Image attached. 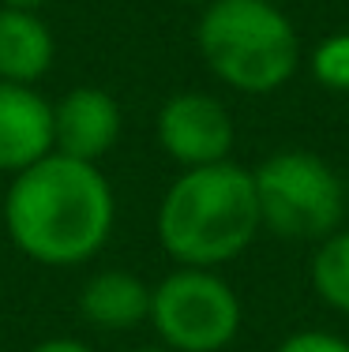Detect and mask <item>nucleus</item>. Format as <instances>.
<instances>
[{"mask_svg":"<svg viewBox=\"0 0 349 352\" xmlns=\"http://www.w3.org/2000/svg\"><path fill=\"white\" fill-rule=\"evenodd\" d=\"M116 199L102 169L45 154L12 176L4 191V229L38 266H83L109 244Z\"/></svg>","mask_w":349,"mask_h":352,"instance_id":"f257e3e1","label":"nucleus"},{"mask_svg":"<svg viewBox=\"0 0 349 352\" xmlns=\"http://www.w3.org/2000/svg\"><path fill=\"white\" fill-rule=\"evenodd\" d=\"M260 225L252 173L233 162L184 169L158 206V240L165 255L195 270L237 258Z\"/></svg>","mask_w":349,"mask_h":352,"instance_id":"f03ea898","label":"nucleus"},{"mask_svg":"<svg viewBox=\"0 0 349 352\" xmlns=\"http://www.w3.org/2000/svg\"><path fill=\"white\" fill-rule=\"evenodd\" d=\"M203 64L240 94H274L293 79L301 41L271 0H211L195 30Z\"/></svg>","mask_w":349,"mask_h":352,"instance_id":"7ed1b4c3","label":"nucleus"},{"mask_svg":"<svg viewBox=\"0 0 349 352\" xmlns=\"http://www.w3.org/2000/svg\"><path fill=\"white\" fill-rule=\"evenodd\" d=\"M260 221L282 240H327L346 214V188L323 157L282 150L252 173Z\"/></svg>","mask_w":349,"mask_h":352,"instance_id":"20e7f679","label":"nucleus"},{"mask_svg":"<svg viewBox=\"0 0 349 352\" xmlns=\"http://www.w3.org/2000/svg\"><path fill=\"white\" fill-rule=\"evenodd\" d=\"M147 322L173 352H222L240 330V300L214 270L180 266L151 289Z\"/></svg>","mask_w":349,"mask_h":352,"instance_id":"39448f33","label":"nucleus"},{"mask_svg":"<svg viewBox=\"0 0 349 352\" xmlns=\"http://www.w3.org/2000/svg\"><path fill=\"white\" fill-rule=\"evenodd\" d=\"M154 135H158V146L177 165L199 169V165L229 162L233 120L218 98L199 94V90H184V94H173L169 102L158 109Z\"/></svg>","mask_w":349,"mask_h":352,"instance_id":"423d86ee","label":"nucleus"},{"mask_svg":"<svg viewBox=\"0 0 349 352\" xmlns=\"http://www.w3.org/2000/svg\"><path fill=\"white\" fill-rule=\"evenodd\" d=\"M124 128L120 102L102 87H72L53 102V150L98 165L116 146Z\"/></svg>","mask_w":349,"mask_h":352,"instance_id":"0eeeda50","label":"nucleus"},{"mask_svg":"<svg viewBox=\"0 0 349 352\" xmlns=\"http://www.w3.org/2000/svg\"><path fill=\"white\" fill-rule=\"evenodd\" d=\"M53 154V102L0 79V173L15 176Z\"/></svg>","mask_w":349,"mask_h":352,"instance_id":"6e6552de","label":"nucleus"},{"mask_svg":"<svg viewBox=\"0 0 349 352\" xmlns=\"http://www.w3.org/2000/svg\"><path fill=\"white\" fill-rule=\"evenodd\" d=\"M79 315L94 330H136L151 318V285L128 270H98L79 289Z\"/></svg>","mask_w":349,"mask_h":352,"instance_id":"1a4fd4ad","label":"nucleus"},{"mask_svg":"<svg viewBox=\"0 0 349 352\" xmlns=\"http://www.w3.org/2000/svg\"><path fill=\"white\" fill-rule=\"evenodd\" d=\"M56 41L41 12H12L0 8V79L34 87L49 75Z\"/></svg>","mask_w":349,"mask_h":352,"instance_id":"9d476101","label":"nucleus"},{"mask_svg":"<svg viewBox=\"0 0 349 352\" xmlns=\"http://www.w3.org/2000/svg\"><path fill=\"white\" fill-rule=\"evenodd\" d=\"M312 285L323 304L349 315V232H330L312 258Z\"/></svg>","mask_w":349,"mask_h":352,"instance_id":"9b49d317","label":"nucleus"},{"mask_svg":"<svg viewBox=\"0 0 349 352\" xmlns=\"http://www.w3.org/2000/svg\"><path fill=\"white\" fill-rule=\"evenodd\" d=\"M312 72L327 90H342V94H349V30L319 41V49L312 53Z\"/></svg>","mask_w":349,"mask_h":352,"instance_id":"f8f14e48","label":"nucleus"},{"mask_svg":"<svg viewBox=\"0 0 349 352\" xmlns=\"http://www.w3.org/2000/svg\"><path fill=\"white\" fill-rule=\"evenodd\" d=\"M274 352H349V341L335 338V333L301 330V333H293V338H286Z\"/></svg>","mask_w":349,"mask_h":352,"instance_id":"ddd939ff","label":"nucleus"},{"mask_svg":"<svg viewBox=\"0 0 349 352\" xmlns=\"http://www.w3.org/2000/svg\"><path fill=\"white\" fill-rule=\"evenodd\" d=\"M30 352H94L87 345V341H76V338H49L41 341V345H34Z\"/></svg>","mask_w":349,"mask_h":352,"instance_id":"4468645a","label":"nucleus"},{"mask_svg":"<svg viewBox=\"0 0 349 352\" xmlns=\"http://www.w3.org/2000/svg\"><path fill=\"white\" fill-rule=\"evenodd\" d=\"M49 0H0V8H12V12H41Z\"/></svg>","mask_w":349,"mask_h":352,"instance_id":"2eb2a0df","label":"nucleus"},{"mask_svg":"<svg viewBox=\"0 0 349 352\" xmlns=\"http://www.w3.org/2000/svg\"><path fill=\"white\" fill-rule=\"evenodd\" d=\"M136 352H173V349H165V345H147V349H136Z\"/></svg>","mask_w":349,"mask_h":352,"instance_id":"dca6fc26","label":"nucleus"},{"mask_svg":"<svg viewBox=\"0 0 349 352\" xmlns=\"http://www.w3.org/2000/svg\"><path fill=\"white\" fill-rule=\"evenodd\" d=\"M177 4H211V0H177Z\"/></svg>","mask_w":349,"mask_h":352,"instance_id":"f3484780","label":"nucleus"}]
</instances>
